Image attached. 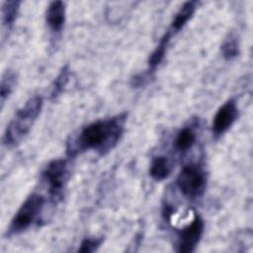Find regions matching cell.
Here are the masks:
<instances>
[{"instance_id":"cell-3","label":"cell","mask_w":253,"mask_h":253,"mask_svg":"<svg viewBox=\"0 0 253 253\" xmlns=\"http://www.w3.org/2000/svg\"><path fill=\"white\" fill-rule=\"evenodd\" d=\"M44 202V198L40 194L33 193L30 195L11 219L7 234L11 236L26 231L41 214Z\"/></svg>"},{"instance_id":"cell-7","label":"cell","mask_w":253,"mask_h":253,"mask_svg":"<svg viewBox=\"0 0 253 253\" xmlns=\"http://www.w3.org/2000/svg\"><path fill=\"white\" fill-rule=\"evenodd\" d=\"M238 117V108L234 99L227 100L216 111L211 125V131L214 138H218L226 132L235 123Z\"/></svg>"},{"instance_id":"cell-14","label":"cell","mask_w":253,"mask_h":253,"mask_svg":"<svg viewBox=\"0 0 253 253\" xmlns=\"http://www.w3.org/2000/svg\"><path fill=\"white\" fill-rule=\"evenodd\" d=\"M17 80V75L13 70H7L3 73L0 83V102L1 107L3 108L5 101L9 98L12 93Z\"/></svg>"},{"instance_id":"cell-1","label":"cell","mask_w":253,"mask_h":253,"mask_svg":"<svg viewBox=\"0 0 253 253\" xmlns=\"http://www.w3.org/2000/svg\"><path fill=\"white\" fill-rule=\"evenodd\" d=\"M126 114L98 120L83 126L78 134L68 142L67 153L71 156L94 150L104 155L120 141L125 131Z\"/></svg>"},{"instance_id":"cell-6","label":"cell","mask_w":253,"mask_h":253,"mask_svg":"<svg viewBox=\"0 0 253 253\" xmlns=\"http://www.w3.org/2000/svg\"><path fill=\"white\" fill-rule=\"evenodd\" d=\"M205 229L204 219L196 214L193 220L179 230L177 238V252L192 253L200 243Z\"/></svg>"},{"instance_id":"cell-4","label":"cell","mask_w":253,"mask_h":253,"mask_svg":"<svg viewBox=\"0 0 253 253\" xmlns=\"http://www.w3.org/2000/svg\"><path fill=\"white\" fill-rule=\"evenodd\" d=\"M177 187L181 194L189 199L201 198L207 188V175L204 168L198 163L184 166L177 176Z\"/></svg>"},{"instance_id":"cell-16","label":"cell","mask_w":253,"mask_h":253,"mask_svg":"<svg viewBox=\"0 0 253 253\" xmlns=\"http://www.w3.org/2000/svg\"><path fill=\"white\" fill-rule=\"evenodd\" d=\"M68 80H69V68L67 65H65L61 69V71L59 72V74L57 75V77L55 78V80L53 82L52 91H51L52 98H55L63 91L64 87L68 83Z\"/></svg>"},{"instance_id":"cell-12","label":"cell","mask_w":253,"mask_h":253,"mask_svg":"<svg viewBox=\"0 0 253 253\" xmlns=\"http://www.w3.org/2000/svg\"><path fill=\"white\" fill-rule=\"evenodd\" d=\"M171 38H172V35L168 31H166L164 33V35L161 37V39H160L158 44L156 45V47L154 48V50L149 55L148 68H149L150 72H153L159 66V64L163 61V59L166 55L167 48L169 46Z\"/></svg>"},{"instance_id":"cell-2","label":"cell","mask_w":253,"mask_h":253,"mask_svg":"<svg viewBox=\"0 0 253 253\" xmlns=\"http://www.w3.org/2000/svg\"><path fill=\"white\" fill-rule=\"evenodd\" d=\"M42 104V97L36 95L16 111L3 134V143L6 146H15L25 138L41 114Z\"/></svg>"},{"instance_id":"cell-9","label":"cell","mask_w":253,"mask_h":253,"mask_svg":"<svg viewBox=\"0 0 253 253\" xmlns=\"http://www.w3.org/2000/svg\"><path fill=\"white\" fill-rule=\"evenodd\" d=\"M200 2L198 1H187L179 8V10L174 15L170 27L167 30L172 36L178 34L190 21V19L195 14Z\"/></svg>"},{"instance_id":"cell-5","label":"cell","mask_w":253,"mask_h":253,"mask_svg":"<svg viewBox=\"0 0 253 253\" xmlns=\"http://www.w3.org/2000/svg\"><path fill=\"white\" fill-rule=\"evenodd\" d=\"M42 180L47 186L48 196L53 203L59 202L63 198V193L69 180V169L67 160L56 158L50 160L44 167Z\"/></svg>"},{"instance_id":"cell-15","label":"cell","mask_w":253,"mask_h":253,"mask_svg":"<svg viewBox=\"0 0 253 253\" xmlns=\"http://www.w3.org/2000/svg\"><path fill=\"white\" fill-rule=\"evenodd\" d=\"M220 51L224 59L232 60L239 54V42L234 34H229L220 45Z\"/></svg>"},{"instance_id":"cell-11","label":"cell","mask_w":253,"mask_h":253,"mask_svg":"<svg viewBox=\"0 0 253 253\" xmlns=\"http://www.w3.org/2000/svg\"><path fill=\"white\" fill-rule=\"evenodd\" d=\"M197 140V132L192 126H186L182 127L174 140V147L179 152H186L190 150Z\"/></svg>"},{"instance_id":"cell-10","label":"cell","mask_w":253,"mask_h":253,"mask_svg":"<svg viewBox=\"0 0 253 253\" xmlns=\"http://www.w3.org/2000/svg\"><path fill=\"white\" fill-rule=\"evenodd\" d=\"M172 172V163L163 155L152 158L149 166V176L157 182L167 179Z\"/></svg>"},{"instance_id":"cell-13","label":"cell","mask_w":253,"mask_h":253,"mask_svg":"<svg viewBox=\"0 0 253 253\" xmlns=\"http://www.w3.org/2000/svg\"><path fill=\"white\" fill-rule=\"evenodd\" d=\"M21 1L19 0H7L2 3L1 6V16H2V24L6 28H11L15 23L19 9H20Z\"/></svg>"},{"instance_id":"cell-8","label":"cell","mask_w":253,"mask_h":253,"mask_svg":"<svg viewBox=\"0 0 253 253\" xmlns=\"http://www.w3.org/2000/svg\"><path fill=\"white\" fill-rule=\"evenodd\" d=\"M66 8L62 1H52L48 4L45 12V22L49 30L54 34H59L65 23Z\"/></svg>"},{"instance_id":"cell-17","label":"cell","mask_w":253,"mask_h":253,"mask_svg":"<svg viewBox=\"0 0 253 253\" xmlns=\"http://www.w3.org/2000/svg\"><path fill=\"white\" fill-rule=\"evenodd\" d=\"M103 243L102 237H86L80 242L78 252L92 253L99 249Z\"/></svg>"}]
</instances>
